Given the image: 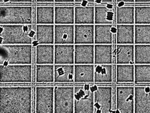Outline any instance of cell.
<instances>
[{
    "mask_svg": "<svg viewBox=\"0 0 150 113\" xmlns=\"http://www.w3.org/2000/svg\"><path fill=\"white\" fill-rule=\"evenodd\" d=\"M33 0H0L1 5H31Z\"/></svg>",
    "mask_w": 150,
    "mask_h": 113,
    "instance_id": "obj_36",
    "label": "cell"
},
{
    "mask_svg": "<svg viewBox=\"0 0 150 113\" xmlns=\"http://www.w3.org/2000/svg\"><path fill=\"white\" fill-rule=\"evenodd\" d=\"M74 65H95V44H74Z\"/></svg>",
    "mask_w": 150,
    "mask_h": 113,
    "instance_id": "obj_12",
    "label": "cell"
},
{
    "mask_svg": "<svg viewBox=\"0 0 150 113\" xmlns=\"http://www.w3.org/2000/svg\"><path fill=\"white\" fill-rule=\"evenodd\" d=\"M112 64V44H95V65Z\"/></svg>",
    "mask_w": 150,
    "mask_h": 113,
    "instance_id": "obj_27",
    "label": "cell"
},
{
    "mask_svg": "<svg viewBox=\"0 0 150 113\" xmlns=\"http://www.w3.org/2000/svg\"><path fill=\"white\" fill-rule=\"evenodd\" d=\"M74 44H95V24H74Z\"/></svg>",
    "mask_w": 150,
    "mask_h": 113,
    "instance_id": "obj_17",
    "label": "cell"
},
{
    "mask_svg": "<svg viewBox=\"0 0 150 113\" xmlns=\"http://www.w3.org/2000/svg\"><path fill=\"white\" fill-rule=\"evenodd\" d=\"M74 87L57 86L54 89V113H74Z\"/></svg>",
    "mask_w": 150,
    "mask_h": 113,
    "instance_id": "obj_7",
    "label": "cell"
},
{
    "mask_svg": "<svg viewBox=\"0 0 150 113\" xmlns=\"http://www.w3.org/2000/svg\"><path fill=\"white\" fill-rule=\"evenodd\" d=\"M75 0H54V5H74Z\"/></svg>",
    "mask_w": 150,
    "mask_h": 113,
    "instance_id": "obj_37",
    "label": "cell"
},
{
    "mask_svg": "<svg viewBox=\"0 0 150 113\" xmlns=\"http://www.w3.org/2000/svg\"><path fill=\"white\" fill-rule=\"evenodd\" d=\"M32 87L1 85L0 113H32Z\"/></svg>",
    "mask_w": 150,
    "mask_h": 113,
    "instance_id": "obj_1",
    "label": "cell"
},
{
    "mask_svg": "<svg viewBox=\"0 0 150 113\" xmlns=\"http://www.w3.org/2000/svg\"><path fill=\"white\" fill-rule=\"evenodd\" d=\"M35 78L37 84H53L54 82V65H36Z\"/></svg>",
    "mask_w": 150,
    "mask_h": 113,
    "instance_id": "obj_28",
    "label": "cell"
},
{
    "mask_svg": "<svg viewBox=\"0 0 150 113\" xmlns=\"http://www.w3.org/2000/svg\"><path fill=\"white\" fill-rule=\"evenodd\" d=\"M37 4H53L54 0H35Z\"/></svg>",
    "mask_w": 150,
    "mask_h": 113,
    "instance_id": "obj_39",
    "label": "cell"
},
{
    "mask_svg": "<svg viewBox=\"0 0 150 113\" xmlns=\"http://www.w3.org/2000/svg\"><path fill=\"white\" fill-rule=\"evenodd\" d=\"M96 85L74 86V113H95L94 90Z\"/></svg>",
    "mask_w": 150,
    "mask_h": 113,
    "instance_id": "obj_6",
    "label": "cell"
},
{
    "mask_svg": "<svg viewBox=\"0 0 150 113\" xmlns=\"http://www.w3.org/2000/svg\"><path fill=\"white\" fill-rule=\"evenodd\" d=\"M75 3L83 5H95V0H75Z\"/></svg>",
    "mask_w": 150,
    "mask_h": 113,
    "instance_id": "obj_38",
    "label": "cell"
},
{
    "mask_svg": "<svg viewBox=\"0 0 150 113\" xmlns=\"http://www.w3.org/2000/svg\"><path fill=\"white\" fill-rule=\"evenodd\" d=\"M54 45V65H74V44Z\"/></svg>",
    "mask_w": 150,
    "mask_h": 113,
    "instance_id": "obj_14",
    "label": "cell"
},
{
    "mask_svg": "<svg viewBox=\"0 0 150 113\" xmlns=\"http://www.w3.org/2000/svg\"><path fill=\"white\" fill-rule=\"evenodd\" d=\"M75 5H54V24H74Z\"/></svg>",
    "mask_w": 150,
    "mask_h": 113,
    "instance_id": "obj_16",
    "label": "cell"
},
{
    "mask_svg": "<svg viewBox=\"0 0 150 113\" xmlns=\"http://www.w3.org/2000/svg\"><path fill=\"white\" fill-rule=\"evenodd\" d=\"M54 84H74V65H54Z\"/></svg>",
    "mask_w": 150,
    "mask_h": 113,
    "instance_id": "obj_15",
    "label": "cell"
},
{
    "mask_svg": "<svg viewBox=\"0 0 150 113\" xmlns=\"http://www.w3.org/2000/svg\"><path fill=\"white\" fill-rule=\"evenodd\" d=\"M74 24H95V5L77 4L74 6Z\"/></svg>",
    "mask_w": 150,
    "mask_h": 113,
    "instance_id": "obj_19",
    "label": "cell"
},
{
    "mask_svg": "<svg viewBox=\"0 0 150 113\" xmlns=\"http://www.w3.org/2000/svg\"><path fill=\"white\" fill-rule=\"evenodd\" d=\"M150 0H134V4H150Z\"/></svg>",
    "mask_w": 150,
    "mask_h": 113,
    "instance_id": "obj_41",
    "label": "cell"
},
{
    "mask_svg": "<svg viewBox=\"0 0 150 113\" xmlns=\"http://www.w3.org/2000/svg\"><path fill=\"white\" fill-rule=\"evenodd\" d=\"M117 44H134V24H117Z\"/></svg>",
    "mask_w": 150,
    "mask_h": 113,
    "instance_id": "obj_30",
    "label": "cell"
},
{
    "mask_svg": "<svg viewBox=\"0 0 150 113\" xmlns=\"http://www.w3.org/2000/svg\"><path fill=\"white\" fill-rule=\"evenodd\" d=\"M95 65H74V84H95Z\"/></svg>",
    "mask_w": 150,
    "mask_h": 113,
    "instance_id": "obj_18",
    "label": "cell"
},
{
    "mask_svg": "<svg viewBox=\"0 0 150 113\" xmlns=\"http://www.w3.org/2000/svg\"><path fill=\"white\" fill-rule=\"evenodd\" d=\"M116 83L117 84H134V64L117 65Z\"/></svg>",
    "mask_w": 150,
    "mask_h": 113,
    "instance_id": "obj_24",
    "label": "cell"
},
{
    "mask_svg": "<svg viewBox=\"0 0 150 113\" xmlns=\"http://www.w3.org/2000/svg\"><path fill=\"white\" fill-rule=\"evenodd\" d=\"M54 24H36L35 41L33 44H54Z\"/></svg>",
    "mask_w": 150,
    "mask_h": 113,
    "instance_id": "obj_20",
    "label": "cell"
},
{
    "mask_svg": "<svg viewBox=\"0 0 150 113\" xmlns=\"http://www.w3.org/2000/svg\"><path fill=\"white\" fill-rule=\"evenodd\" d=\"M32 65H0L1 84H28L33 82Z\"/></svg>",
    "mask_w": 150,
    "mask_h": 113,
    "instance_id": "obj_5",
    "label": "cell"
},
{
    "mask_svg": "<svg viewBox=\"0 0 150 113\" xmlns=\"http://www.w3.org/2000/svg\"><path fill=\"white\" fill-rule=\"evenodd\" d=\"M150 65V44H134V65Z\"/></svg>",
    "mask_w": 150,
    "mask_h": 113,
    "instance_id": "obj_35",
    "label": "cell"
},
{
    "mask_svg": "<svg viewBox=\"0 0 150 113\" xmlns=\"http://www.w3.org/2000/svg\"><path fill=\"white\" fill-rule=\"evenodd\" d=\"M32 44L0 45V65H32Z\"/></svg>",
    "mask_w": 150,
    "mask_h": 113,
    "instance_id": "obj_3",
    "label": "cell"
},
{
    "mask_svg": "<svg viewBox=\"0 0 150 113\" xmlns=\"http://www.w3.org/2000/svg\"><path fill=\"white\" fill-rule=\"evenodd\" d=\"M113 24H95V44H112Z\"/></svg>",
    "mask_w": 150,
    "mask_h": 113,
    "instance_id": "obj_29",
    "label": "cell"
},
{
    "mask_svg": "<svg viewBox=\"0 0 150 113\" xmlns=\"http://www.w3.org/2000/svg\"><path fill=\"white\" fill-rule=\"evenodd\" d=\"M112 79V64L95 65V84H111Z\"/></svg>",
    "mask_w": 150,
    "mask_h": 113,
    "instance_id": "obj_31",
    "label": "cell"
},
{
    "mask_svg": "<svg viewBox=\"0 0 150 113\" xmlns=\"http://www.w3.org/2000/svg\"><path fill=\"white\" fill-rule=\"evenodd\" d=\"M116 108L120 113H134V86L116 87Z\"/></svg>",
    "mask_w": 150,
    "mask_h": 113,
    "instance_id": "obj_9",
    "label": "cell"
},
{
    "mask_svg": "<svg viewBox=\"0 0 150 113\" xmlns=\"http://www.w3.org/2000/svg\"><path fill=\"white\" fill-rule=\"evenodd\" d=\"M36 24H54V5L37 4Z\"/></svg>",
    "mask_w": 150,
    "mask_h": 113,
    "instance_id": "obj_23",
    "label": "cell"
},
{
    "mask_svg": "<svg viewBox=\"0 0 150 113\" xmlns=\"http://www.w3.org/2000/svg\"><path fill=\"white\" fill-rule=\"evenodd\" d=\"M117 3L120 2H124L125 4H134V0H116Z\"/></svg>",
    "mask_w": 150,
    "mask_h": 113,
    "instance_id": "obj_42",
    "label": "cell"
},
{
    "mask_svg": "<svg viewBox=\"0 0 150 113\" xmlns=\"http://www.w3.org/2000/svg\"><path fill=\"white\" fill-rule=\"evenodd\" d=\"M74 24H54L55 44H74Z\"/></svg>",
    "mask_w": 150,
    "mask_h": 113,
    "instance_id": "obj_13",
    "label": "cell"
},
{
    "mask_svg": "<svg viewBox=\"0 0 150 113\" xmlns=\"http://www.w3.org/2000/svg\"><path fill=\"white\" fill-rule=\"evenodd\" d=\"M134 7V24H150V3L137 4Z\"/></svg>",
    "mask_w": 150,
    "mask_h": 113,
    "instance_id": "obj_32",
    "label": "cell"
},
{
    "mask_svg": "<svg viewBox=\"0 0 150 113\" xmlns=\"http://www.w3.org/2000/svg\"><path fill=\"white\" fill-rule=\"evenodd\" d=\"M54 89L52 86L35 87V113H54Z\"/></svg>",
    "mask_w": 150,
    "mask_h": 113,
    "instance_id": "obj_8",
    "label": "cell"
},
{
    "mask_svg": "<svg viewBox=\"0 0 150 113\" xmlns=\"http://www.w3.org/2000/svg\"><path fill=\"white\" fill-rule=\"evenodd\" d=\"M134 84H150V65H134Z\"/></svg>",
    "mask_w": 150,
    "mask_h": 113,
    "instance_id": "obj_33",
    "label": "cell"
},
{
    "mask_svg": "<svg viewBox=\"0 0 150 113\" xmlns=\"http://www.w3.org/2000/svg\"><path fill=\"white\" fill-rule=\"evenodd\" d=\"M33 8L31 5H1L0 24H32Z\"/></svg>",
    "mask_w": 150,
    "mask_h": 113,
    "instance_id": "obj_4",
    "label": "cell"
},
{
    "mask_svg": "<svg viewBox=\"0 0 150 113\" xmlns=\"http://www.w3.org/2000/svg\"><path fill=\"white\" fill-rule=\"evenodd\" d=\"M95 24H113L114 10L112 4H96Z\"/></svg>",
    "mask_w": 150,
    "mask_h": 113,
    "instance_id": "obj_21",
    "label": "cell"
},
{
    "mask_svg": "<svg viewBox=\"0 0 150 113\" xmlns=\"http://www.w3.org/2000/svg\"><path fill=\"white\" fill-rule=\"evenodd\" d=\"M0 45L33 44L35 32L32 24H0Z\"/></svg>",
    "mask_w": 150,
    "mask_h": 113,
    "instance_id": "obj_2",
    "label": "cell"
},
{
    "mask_svg": "<svg viewBox=\"0 0 150 113\" xmlns=\"http://www.w3.org/2000/svg\"><path fill=\"white\" fill-rule=\"evenodd\" d=\"M134 44H150V24H134Z\"/></svg>",
    "mask_w": 150,
    "mask_h": 113,
    "instance_id": "obj_34",
    "label": "cell"
},
{
    "mask_svg": "<svg viewBox=\"0 0 150 113\" xmlns=\"http://www.w3.org/2000/svg\"><path fill=\"white\" fill-rule=\"evenodd\" d=\"M117 65L134 64V44H117Z\"/></svg>",
    "mask_w": 150,
    "mask_h": 113,
    "instance_id": "obj_26",
    "label": "cell"
},
{
    "mask_svg": "<svg viewBox=\"0 0 150 113\" xmlns=\"http://www.w3.org/2000/svg\"><path fill=\"white\" fill-rule=\"evenodd\" d=\"M134 113H150V84L134 86Z\"/></svg>",
    "mask_w": 150,
    "mask_h": 113,
    "instance_id": "obj_11",
    "label": "cell"
},
{
    "mask_svg": "<svg viewBox=\"0 0 150 113\" xmlns=\"http://www.w3.org/2000/svg\"><path fill=\"white\" fill-rule=\"evenodd\" d=\"M95 113H112V87L96 86L94 90Z\"/></svg>",
    "mask_w": 150,
    "mask_h": 113,
    "instance_id": "obj_10",
    "label": "cell"
},
{
    "mask_svg": "<svg viewBox=\"0 0 150 113\" xmlns=\"http://www.w3.org/2000/svg\"><path fill=\"white\" fill-rule=\"evenodd\" d=\"M113 0H95V4H112Z\"/></svg>",
    "mask_w": 150,
    "mask_h": 113,
    "instance_id": "obj_40",
    "label": "cell"
},
{
    "mask_svg": "<svg viewBox=\"0 0 150 113\" xmlns=\"http://www.w3.org/2000/svg\"><path fill=\"white\" fill-rule=\"evenodd\" d=\"M134 5L125 4L116 8L117 24H134Z\"/></svg>",
    "mask_w": 150,
    "mask_h": 113,
    "instance_id": "obj_25",
    "label": "cell"
},
{
    "mask_svg": "<svg viewBox=\"0 0 150 113\" xmlns=\"http://www.w3.org/2000/svg\"><path fill=\"white\" fill-rule=\"evenodd\" d=\"M54 44H38L35 47L36 65H54Z\"/></svg>",
    "mask_w": 150,
    "mask_h": 113,
    "instance_id": "obj_22",
    "label": "cell"
}]
</instances>
